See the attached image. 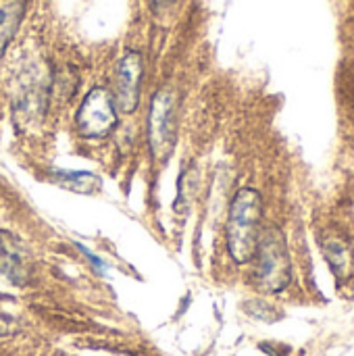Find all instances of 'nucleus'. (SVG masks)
<instances>
[{
  "instance_id": "7ed1b4c3",
  "label": "nucleus",
  "mask_w": 354,
  "mask_h": 356,
  "mask_svg": "<svg viewBox=\"0 0 354 356\" xmlns=\"http://www.w3.org/2000/svg\"><path fill=\"white\" fill-rule=\"evenodd\" d=\"M75 125L79 136L88 140L106 138L117 125V106L106 88H92L77 108Z\"/></svg>"
},
{
  "instance_id": "6e6552de",
  "label": "nucleus",
  "mask_w": 354,
  "mask_h": 356,
  "mask_svg": "<svg viewBox=\"0 0 354 356\" xmlns=\"http://www.w3.org/2000/svg\"><path fill=\"white\" fill-rule=\"evenodd\" d=\"M56 184H61L67 190L73 192H96L102 186V179L94 173H86V171H58L54 173Z\"/></svg>"
},
{
  "instance_id": "1a4fd4ad",
  "label": "nucleus",
  "mask_w": 354,
  "mask_h": 356,
  "mask_svg": "<svg viewBox=\"0 0 354 356\" xmlns=\"http://www.w3.org/2000/svg\"><path fill=\"white\" fill-rule=\"evenodd\" d=\"M77 248H79V250H81V252H83V254H86V257H88L90 261H92V265H94V267H96V269H98L100 273L104 271V263H102V261H100V259H98L96 254H92V252H90V250H88L86 246H81V244H77Z\"/></svg>"
},
{
  "instance_id": "39448f33",
  "label": "nucleus",
  "mask_w": 354,
  "mask_h": 356,
  "mask_svg": "<svg viewBox=\"0 0 354 356\" xmlns=\"http://www.w3.org/2000/svg\"><path fill=\"white\" fill-rule=\"evenodd\" d=\"M140 86H142V56L136 50H127L117 63L115 71V106L121 113H134L140 102Z\"/></svg>"
},
{
  "instance_id": "9b49d317",
  "label": "nucleus",
  "mask_w": 354,
  "mask_h": 356,
  "mask_svg": "<svg viewBox=\"0 0 354 356\" xmlns=\"http://www.w3.org/2000/svg\"><path fill=\"white\" fill-rule=\"evenodd\" d=\"M0 298H8V296H4V294H0Z\"/></svg>"
},
{
  "instance_id": "f03ea898",
  "label": "nucleus",
  "mask_w": 354,
  "mask_h": 356,
  "mask_svg": "<svg viewBox=\"0 0 354 356\" xmlns=\"http://www.w3.org/2000/svg\"><path fill=\"white\" fill-rule=\"evenodd\" d=\"M255 282L263 292H282L292 280V265L284 234L269 225L261 229L255 250Z\"/></svg>"
},
{
  "instance_id": "f257e3e1",
  "label": "nucleus",
  "mask_w": 354,
  "mask_h": 356,
  "mask_svg": "<svg viewBox=\"0 0 354 356\" xmlns=\"http://www.w3.org/2000/svg\"><path fill=\"white\" fill-rule=\"evenodd\" d=\"M261 217H263V198L252 188H240L232 200L227 215V250L232 259L240 265L252 261L257 242L261 236Z\"/></svg>"
},
{
  "instance_id": "20e7f679",
  "label": "nucleus",
  "mask_w": 354,
  "mask_h": 356,
  "mask_svg": "<svg viewBox=\"0 0 354 356\" xmlns=\"http://www.w3.org/2000/svg\"><path fill=\"white\" fill-rule=\"evenodd\" d=\"M175 98L171 92L161 90L152 98L148 115V142L150 152L156 161H167L171 156L175 144Z\"/></svg>"
},
{
  "instance_id": "9d476101",
  "label": "nucleus",
  "mask_w": 354,
  "mask_h": 356,
  "mask_svg": "<svg viewBox=\"0 0 354 356\" xmlns=\"http://www.w3.org/2000/svg\"><path fill=\"white\" fill-rule=\"evenodd\" d=\"M175 0H154V4L156 6H169V4H173Z\"/></svg>"
},
{
  "instance_id": "0eeeda50",
  "label": "nucleus",
  "mask_w": 354,
  "mask_h": 356,
  "mask_svg": "<svg viewBox=\"0 0 354 356\" xmlns=\"http://www.w3.org/2000/svg\"><path fill=\"white\" fill-rule=\"evenodd\" d=\"M25 13V0H10L0 8V54L17 33Z\"/></svg>"
},
{
  "instance_id": "423d86ee",
  "label": "nucleus",
  "mask_w": 354,
  "mask_h": 356,
  "mask_svg": "<svg viewBox=\"0 0 354 356\" xmlns=\"http://www.w3.org/2000/svg\"><path fill=\"white\" fill-rule=\"evenodd\" d=\"M0 275L8 277L15 284H23L25 280V267L17 242L4 232H0Z\"/></svg>"
}]
</instances>
